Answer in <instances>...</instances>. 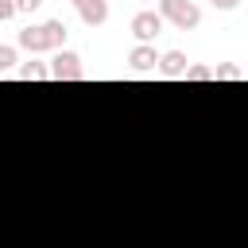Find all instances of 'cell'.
Wrapping results in <instances>:
<instances>
[{
    "label": "cell",
    "instance_id": "1",
    "mask_svg": "<svg viewBox=\"0 0 248 248\" xmlns=\"http://www.w3.org/2000/svg\"><path fill=\"white\" fill-rule=\"evenodd\" d=\"M159 19H163V23L170 19L174 27L190 31V27L202 23V12H198V4H190V0H159Z\"/></svg>",
    "mask_w": 248,
    "mask_h": 248
},
{
    "label": "cell",
    "instance_id": "2",
    "mask_svg": "<svg viewBox=\"0 0 248 248\" xmlns=\"http://www.w3.org/2000/svg\"><path fill=\"white\" fill-rule=\"evenodd\" d=\"M46 70H50V78H58V81H78V78H81V58H78L74 50H58Z\"/></svg>",
    "mask_w": 248,
    "mask_h": 248
},
{
    "label": "cell",
    "instance_id": "3",
    "mask_svg": "<svg viewBox=\"0 0 248 248\" xmlns=\"http://www.w3.org/2000/svg\"><path fill=\"white\" fill-rule=\"evenodd\" d=\"M159 31H163L159 12H136V16H132V35H136L140 43H155Z\"/></svg>",
    "mask_w": 248,
    "mask_h": 248
},
{
    "label": "cell",
    "instance_id": "4",
    "mask_svg": "<svg viewBox=\"0 0 248 248\" xmlns=\"http://www.w3.org/2000/svg\"><path fill=\"white\" fill-rule=\"evenodd\" d=\"M74 8L85 23H105L108 19V0H74Z\"/></svg>",
    "mask_w": 248,
    "mask_h": 248
},
{
    "label": "cell",
    "instance_id": "5",
    "mask_svg": "<svg viewBox=\"0 0 248 248\" xmlns=\"http://www.w3.org/2000/svg\"><path fill=\"white\" fill-rule=\"evenodd\" d=\"M128 62H132V70H140V74H147V70H155V62H159V54H155V46H151V43H140V46H132V54H128Z\"/></svg>",
    "mask_w": 248,
    "mask_h": 248
},
{
    "label": "cell",
    "instance_id": "6",
    "mask_svg": "<svg viewBox=\"0 0 248 248\" xmlns=\"http://www.w3.org/2000/svg\"><path fill=\"white\" fill-rule=\"evenodd\" d=\"M155 66H159L163 78H182V74H186V54H182V50H167V54H159Z\"/></svg>",
    "mask_w": 248,
    "mask_h": 248
},
{
    "label": "cell",
    "instance_id": "7",
    "mask_svg": "<svg viewBox=\"0 0 248 248\" xmlns=\"http://www.w3.org/2000/svg\"><path fill=\"white\" fill-rule=\"evenodd\" d=\"M19 46H23V50H31V54H39V50H50L43 23H39V27H23V31H19Z\"/></svg>",
    "mask_w": 248,
    "mask_h": 248
},
{
    "label": "cell",
    "instance_id": "8",
    "mask_svg": "<svg viewBox=\"0 0 248 248\" xmlns=\"http://www.w3.org/2000/svg\"><path fill=\"white\" fill-rule=\"evenodd\" d=\"M43 31H46V43H50V50L66 43V23H62V19H46V23H43Z\"/></svg>",
    "mask_w": 248,
    "mask_h": 248
},
{
    "label": "cell",
    "instance_id": "9",
    "mask_svg": "<svg viewBox=\"0 0 248 248\" xmlns=\"http://www.w3.org/2000/svg\"><path fill=\"white\" fill-rule=\"evenodd\" d=\"M19 78H23V81H39V78H50V70H46L43 62H23V66H19Z\"/></svg>",
    "mask_w": 248,
    "mask_h": 248
},
{
    "label": "cell",
    "instance_id": "10",
    "mask_svg": "<svg viewBox=\"0 0 248 248\" xmlns=\"http://www.w3.org/2000/svg\"><path fill=\"white\" fill-rule=\"evenodd\" d=\"M182 78H190V81H213V70L209 66H186Z\"/></svg>",
    "mask_w": 248,
    "mask_h": 248
},
{
    "label": "cell",
    "instance_id": "11",
    "mask_svg": "<svg viewBox=\"0 0 248 248\" xmlns=\"http://www.w3.org/2000/svg\"><path fill=\"white\" fill-rule=\"evenodd\" d=\"M16 66V46H0V74Z\"/></svg>",
    "mask_w": 248,
    "mask_h": 248
},
{
    "label": "cell",
    "instance_id": "12",
    "mask_svg": "<svg viewBox=\"0 0 248 248\" xmlns=\"http://www.w3.org/2000/svg\"><path fill=\"white\" fill-rule=\"evenodd\" d=\"M213 78H221V81H236V78H240V70H236V66H217V70H213Z\"/></svg>",
    "mask_w": 248,
    "mask_h": 248
},
{
    "label": "cell",
    "instance_id": "13",
    "mask_svg": "<svg viewBox=\"0 0 248 248\" xmlns=\"http://www.w3.org/2000/svg\"><path fill=\"white\" fill-rule=\"evenodd\" d=\"M12 4H16V12H35L43 0H12Z\"/></svg>",
    "mask_w": 248,
    "mask_h": 248
},
{
    "label": "cell",
    "instance_id": "14",
    "mask_svg": "<svg viewBox=\"0 0 248 248\" xmlns=\"http://www.w3.org/2000/svg\"><path fill=\"white\" fill-rule=\"evenodd\" d=\"M12 16H16V4H12V0H0V23L12 19Z\"/></svg>",
    "mask_w": 248,
    "mask_h": 248
},
{
    "label": "cell",
    "instance_id": "15",
    "mask_svg": "<svg viewBox=\"0 0 248 248\" xmlns=\"http://www.w3.org/2000/svg\"><path fill=\"white\" fill-rule=\"evenodd\" d=\"M236 4H240V0H213V8H225V12H229V8H236Z\"/></svg>",
    "mask_w": 248,
    "mask_h": 248
}]
</instances>
